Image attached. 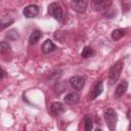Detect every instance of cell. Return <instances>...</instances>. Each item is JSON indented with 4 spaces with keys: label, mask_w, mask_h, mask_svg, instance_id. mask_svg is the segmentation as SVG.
Segmentation results:
<instances>
[{
    "label": "cell",
    "mask_w": 131,
    "mask_h": 131,
    "mask_svg": "<svg viewBox=\"0 0 131 131\" xmlns=\"http://www.w3.org/2000/svg\"><path fill=\"white\" fill-rule=\"evenodd\" d=\"M123 67H124V60L123 59H119L117 62H115L113 64V67L111 68L110 73H108V82L111 85L115 84L118 81V79L120 78L121 72L123 70Z\"/></svg>",
    "instance_id": "obj_1"
},
{
    "label": "cell",
    "mask_w": 131,
    "mask_h": 131,
    "mask_svg": "<svg viewBox=\"0 0 131 131\" xmlns=\"http://www.w3.org/2000/svg\"><path fill=\"white\" fill-rule=\"evenodd\" d=\"M103 117H104V120L106 122V125H107L108 129L111 131H114L116 129V125H117V121H118L117 113L115 112V110L106 108L103 113Z\"/></svg>",
    "instance_id": "obj_2"
},
{
    "label": "cell",
    "mask_w": 131,
    "mask_h": 131,
    "mask_svg": "<svg viewBox=\"0 0 131 131\" xmlns=\"http://www.w3.org/2000/svg\"><path fill=\"white\" fill-rule=\"evenodd\" d=\"M48 13L56 20L60 21L62 18V8L57 2H52L48 6Z\"/></svg>",
    "instance_id": "obj_3"
},
{
    "label": "cell",
    "mask_w": 131,
    "mask_h": 131,
    "mask_svg": "<svg viewBox=\"0 0 131 131\" xmlns=\"http://www.w3.org/2000/svg\"><path fill=\"white\" fill-rule=\"evenodd\" d=\"M112 2L111 0H92L91 1V7L94 11H102L105 9H108Z\"/></svg>",
    "instance_id": "obj_4"
},
{
    "label": "cell",
    "mask_w": 131,
    "mask_h": 131,
    "mask_svg": "<svg viewBox=\"0 0 131 131\" xmlns=\"http://www.w3.org/2000/svg\"><path fill=\"white\" fill-rule=\"evenodd\" d=\"M69 82H70V85L72 86V88H74L75 90H81L84 87L85 79L82 76H73L70 78Z\"/></svg>",
    "instance_id": "obj_5"
},
{
    "label": "cell",
    "mask_w": 131,
    "mask_h": 131,
    "mask_svg": "<svg viewBox=\"0 0 131 131\" xmlns=\"http://www.w3.org/2000/svg\"><path fill=\"white\" fill-rule=\"evenodd\" d=\"M71 6L76 12L83 13L86 11L87 2L86 0H71Z\"/></svg>",
    "instance_id": "obj_6"
},
{
    "label": "cell",
    "mask_w": 131,
    "mask_h": 131,
    "mask_svg": "<svg viewBox=\"0 0 131 131\" xmlns=\"http://www.w3.org/2000/svg\"><path fill=\"white\" fill-rule=\"evenodd\" d=\"M39 11H40V9H39V7H38L37 5L31 4V5H28V6H26V7L24 8L23 13H24V15H25L26 17L31 18V17L37 16L38 13H39Z\"/></svg>",
    "instance_id": "obj_7"
},
{
    "label": "cell",
    "mask_w": 131,
    "mask_h": 131,
    "mask_svg": "<svg viewBox=\"0 0 131 131\" xmlns=\"http://www.w3.org/2000/svg\"><path fill=\"white\" fill-rule=\"evenodd\" d=\"M63 100H64V102H66L67 104H69V105H74V104H77V103L79 102V100H80V95H79V93H77V92H70V93H68V94L64 96Z\"/></svg>",
    "instance_id": "obj_8"
},
{
    "label": "cell",
    "mask_w": 131,
    "mask_h": 131,
    "mask_svg": "<svg viewBox=\"0 0 131 131\" xmlns=\"http://www.w3.org/2000/svg\"><path fill=\"white\" fill-rule=\"evenodd\" d=\"M64 112L63 104L59 101H55L50 105V114L52 116H59Z\"/></svg>",
    "instance_id": "obj_9"
},
{
    "label": "cell",
    "mask_w": 131,
    "mask_h": 131,
    "mask_svg": "<svg viewBox=\"0 0 131 131\" xmlns=\"http://www.w3.org/2000/svg\"><path fill=\"white\" fill-rule=\"evenodd\" d=\"M127 88H128V83H127V81H125V80L122 81V82L117 86V88H116V90H115V97H116V98H119V97L123 96V95L125 94Z\"/></svg>",
    "instance_id": "obj_10"
},
{
    "label": "cell",
    "mask_w": 131,
    "mask_h": 131,
    "mask_svg": "<svg viewBox=\"0 0 131 131\" xmlns=\"http://www.w3.org/2000/svg\"><path fill=\"white\" fill-rule=\"evenodd\" d=\"M102 90H103V84H102V81H98L95 86L93 87L92 91H91V95H90V99H95L96 97H98L101 93H102Z\"/></svg>",
    "instance_id": "obj_11"
},
{
    "label": "cell",
    "mask_w": 131,
    "mask_h": 131,
    "mask_svg": "<svg viewBox=\"0 0 131 131\" xmlns=\"http://www.w3.org/2000/svg\"><path fill=\"white\" fill-rule=\"evenodd\" d=\"M55 48H56V46H55V45L53 44V42H52L51 40H49V39L45 40V41H44V43L42 44V47H41L42 52H43V53H45V54L52 52L53 50H55Z\"/></svg>",
    "instance_id": "obj_12"
},
{
    "label": "cell",
    "mask_w": 131,
    "mask_h": 131,
    "mask_svg": "<svg viewBox=\"0 0 131 131\" xmlns=\"http://www.w3.org/2000/svg\"><path fill=\"white\" fill-rule=\"evenodd\" d=\"M41 37H42V33H41L40 31L36 30V31H34V32L30 35V37H29V43H30V44H35V43H37V42L40 40Z\"/></svg>",
    "instance_id": "obj_13"
},
{
    "label": "cell",
    "mask_w": 131,
    "mask_h": 131,
    "mask_svg": "<svg viewBox=\"0 0 131 131\" xmlns=\"http://www.w3.org/2000/svg\"><path fill=\"white\" fill-rule=\"evenodd\" d=\"M125 33H126L125 29H116L112 32V39L115 41H118L125 35Z\"/></svg>",
    "instance_id": "obj_14"
},
{
    "label": "cell",
    "mask_w": 131,
    "mask_h": 131,
    "mask_svg": "<svg viewBox=\"0 0 131 131\" xmlns=\"http://www.w3.org/2000/svg\"><path fill=\"white\" fill-rule=\"evenodd\" d=\"M92 55H94L93 49H92L91 47H89V46H85V47L83 48L82 52H81V56H82L83 58H89V57H91Z\"/></svg>",
    "instance_id": "obj_15"
},
{
    "label": "cell",
    "mask_w": 131,
    "mask_h": 131,
    "mask_svg": "<svg viewBox=\"0 0 131 131\" xmlns=\"http://www.w3.org/2000/svg\"><path fill=\"white\" fill-rule=\"evenodd\" d=\"M84 125H85V130L86 131H90L92 128H93V123H92V120L90 118V116L86 115L84 117Z\"/></svg>",
    "instance_id": "obj_16"
},
{
    "label": "cell",
    "mask_w": 131,
    "mask_h": 131,
    "mask_svg": "<svg viewBox=\"0 0 131 131\" xmlns=\"http://www.w3.org/2000/svg\"><path fill=\"white\" fill-rule=\"evenodd\" d=\"M10 49H11V47L8 44V42L2 41L0 43V51H1V53H3V54L4 53H8V52H10Z\"/></svg>",
    "instance_id": "obj_17"
},
{
    "label": "cell",
    "mask_w": 131,
    "mask_h": 131,
    "mask_svg": "<svg viewBox=\"0 0 131 131\" xmlns=\"http://www.w3.org/2000/svg\"><path fill=\"white\" fill-rule=\"evenodd\" d=\"M6 38H8L10 40H14V39L18 38V34H17V32L15 30H11L6 34Z\"/></svg>",
    "instance_id": "obj_18"
},
{
    "label": "cell",
    "mask_w": 131,
    "mask_h": 131,
    "mask_svg": "<svg viewBox=\"0 0 131 131\" xmlns=\"http://www.w3.org/2000/svg\"><path fill=\"white\" fill-rule=\"evenodd\" d=\"M130 8H131V5H130L129 3H127L126 0H123V1H122V9H123V11H124V12H127Z\"/></svg>",
    "instance_id": "obj_19"
},
{
    "label": "cell",
    "mask_w": 131,
    "mask_h": 131,
    "mask_svg": "<svg viewBox=\"0 0 131 131\" xmlns=\"http://www.w3.org/2000/svg\"><path fill=\"white\" fill-rule=\"evenodd\" d=\"M127 118H128V120L131 122V110H129V111L127 112Z\"/></svg>",
    "instance_id": "obj_20"
},
{
    "label": "cell",
    "mask_w": 131,
    "mask_h": 131,
    "mask_svg": "<svg viewBox=\"0 0 131 131\" xmlns=\"http://www.w3.org/2000/svg\"><path fill=\"white\" fill-rule=\"evenodd\" d=\"M5 77V71L3 69H1V79H3Z\"/></svg>",
    "instance_id": "obj_21"
},
{
    "label": "cell",
    "mask_w": 131,
    "mask_h": 131,
    "mask_svg": "<svg viewBox=\"0 0 131 131\" xmlns=\"http://www.w3.org/2000/svg\"><path fill=\"white\" fill-rule=\"evenodd\" d=\"M129 129H130V130H131V124H130V126H129Z\"/></svg>",
    "instance_id": "obj_22"
}]
</instances>
